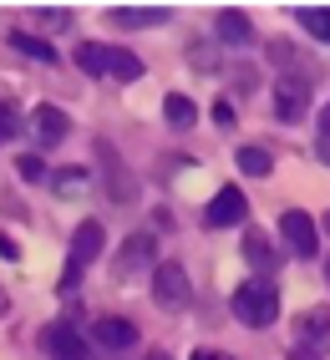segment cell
<instances>
[{"mask_svg":"<svg viewBox=\"0 0 330 360\" xmlns=\"http://www.w3.org/2000/svg\"><path fill=\"white\" fill-rule=\"evenodd\" d=\"M234 320L249 325V330L274 325V320H279V290H274L269 279H249V284H239V290H234Z\"/></svg>","mask_w":330,"mask_h":360,"instance_id":"1","label":"cell"},{"mask_svg":"<svg viewBox=\"0 0 330 360\" xmlns=\"http://www.w3.org/2000/svg\"><path fill=\"white\" fill-rule=\"evenodd\" d=\"M102 244H107V233L97 219H87L77 233H72V254H66V269H61V290H72V284L87 274V264L91 259H102Z\"/></svg>","mask_w":330,"mask_h":360,"instance_id":"2","label":"cell"},{"mask_svg":"<svg viewBox=\"0 0 330 360\" xmlns=\"http://www.w3.org/2000/svg\"><path fill=\"white\" fill-rule=\"evenodd\" d=\"M153 300L158 309H188V300H193V284H188V269L173 259H163L153 269Z\"/></svg>","mask_w":330,"mask_h":360,"instance_id":"3","label":"cell"},{"mask_svg":"<svg viewBox=\"0 0 330 360\" xmlns=\"http://www.w3.org/2000/svg\"><path fill=\"white\" fill-rule=\"evenodd\" d=\"M279 233H285V244H290L295 259H315L320 254V229H315V219L305 208H285V213H279Z\"/></svg>","mask_w":330,"mask_h":360,"instance_id":"4","label":"cell"},{"mask_svg":"<svg viewBox=\"0 0 330 360\" xmlns=\"http://www.w3.org/2000/svg\"><path fill=\"white\" fill-rule=\"evenodd\" d=\"M249 219V203H244V188H219L214 198H208V208H203V224L208 229H234V224H244Z\"/></svg>","mask_w":330,"mask_h":360,"instance_id":"5","label":"cell"},{"mask_svg":"<svg viewBox=\"0 0 330 360\" xmlns=\"http://www.w3.org/2000/svg\"><path fill=\"white\" fill-rule=\"evenodd\" d=\"M305 112H310V82H305V77H279V86H274V117H279V122H300Z\"/></svg>","mask_w":330,"mask_h":360,"instance_id":"6","label":"cell"},{"mask_svg":"<svg viewBox=\"0 0 330 360\" xmlns=\"http://www.w3.org/2000/svg\"><path fill=\"white\" fill-rule=\"evenodd\" d=\"M91 340H97L102 350H112V355H122V350H137V325L132 320H122V315H102L97 325H91Z\"/></svg>","mask_w":330,"mask_h":360,"instance_id":"7","label":"cell"},{"mask_svg":"<svg viewBox=\"0 0 330 360\" xmlns=\"http://www.w3.org/2000/svg\"><path fill=\"white\" fill-rule=\"evenodd\" d=\"M41 345H46L51 360H91V345L82 340V330H72V325H46Z\"/></svg>","mask_w":330,"mask_h":360,"instance_id":"8","label":"cell"},{"mask_svg":"<svg viewBox=\"0 0 330 360\" xmlns=\"http://www.w3.org/2000/svg\"><path fill=\"white\" fill-rule=\"evenodd\" d=\"M31 137L41 142V148H56V142H66V137H72V117H66L61 107H36L31 112Z\"/></svg>","mask_w":330,"mask_h":360,"instance_id":"9","label":"cell"},{"mask_svg":"<svg viewBox=\"0 0 330 360\" xmlns=\"http://www.w3.org/2000/svg\"><path fill=\"white\" fill-rule=\"evenodd\" d=\"M158 259V244H153V233H132V238H122V249H117V274H143L148 264Z\"/></svg>","mask_w":330,"mask_h":360,"instance_id":"10","label":"cell"},{"mask_svg":"<svg viewBox=\"0 0 330 360\" xmlns=\"http://www.w3.org/2000/svg\"><path fill=\"white\" fill-rule=\"evenodd\" d=\"M97 158L107 162V193H112V203H132L137 198V178L117 162V153L107 148V142H97Z\"/></svg>","mask_w":330,"mask_h":360,"instance_id":"11","label":"cell"},{"mask_svg":"<svg viewBox=\"0 0 330 360\" xmlns=\"http://www.w3.org/2000/svg\"><path fill=\"white\" fill-rule=\"evenodd\" d=\"M107 20L122 31H148V26H168V11L163 6H112Z\"/></svg>","mask_w":330,"mask_h":360,"instance_id":"12","label":"cell"},{"mask_svg":"<svg viewBox=\"0 0 330 360\" xmlns=\"http://www.w3.org/2000/svg\"><path fill=\"white\" fill-rule=\"evenodd\" d=\"M300 350H325L330 355V309L300 315Z\"/></svg>","mask_w":330,"mask_h":360,"instance_id":"13","label":"cell"},{"mask_svg":"<svg viewBox=\"0 0 330 360\" xmlns=\"http://www.w3.org/2000/svg\"><path fill=\"white\" fill-rule=\"evenodd\" d=\"M244 259L254 264V269H259V279H265L269 269H274V264H279V254H274V244H269V238L265 233H259V229H244Z\"/></svg>","mask_w":330,"mask_h":360,"instance_id":"14","label":"cell"},{"mask_svg":"<svg viewBox=\"0 0 330 360\" xmlns=\"http://www.w3.org/2000/svg\"><path fill=\"white\" fill-rule=\"evenodd\" d=\"M214 31H219V41H229V46H244V41L254 36V26H249V15H244V11H219Z\"/></svg>","mask_w":330,"mask_h":360,"instance_id":"15","label":"cell"},{"mask_svg":"<svg viewBox=\"0 0 330 360\" xmlns=\"http://www.w3.org/2000/svg\"><path fill=\"white\" fill-rule=\"evenodd\" d=\"M163 117L178 127V132H188L198 122V107H193V97H183V91H173V97H163Z\"/></svg>","mask_w":330,"mask_h":360,"instance_id":"16","label":"cell"},{"mask_svg":"<svg viewBox=\"0 0 330 360\" xmlns=\"http://www.w3.org/2000/svg\"><path fill=\"white\" fill-rule=\"evenodd\" d=\"M107 61H112V46H102V41H82L77 66L87 71V77H107Z\"/></svg>","mask_w":330,"mask_h":360,"instance_id":"17","label":"cell"},{"mask_svg":"<svg viewBox=\"0 0 330 360\" xmlns=\"http://www.w3.org/2000/svg\"><path fill=\"white\" fill-rule=\"evenodd\" d=\"M295 20H300V26L310 31L315 41H325V46H330V6H300V11H295Z\"/></svg>","mask_w":330,"mask_h":360,"instance_id":"18","label":"cell"},{"mask_svg":"<svg viewBox=\"0 0 330 360\" xmlns=\"http://www.w3.org/2000/svg\"><path fill=\"white\" fill-rule=\"evenodd\" d=\"M11 46H15L20 56H31V61H46V66L56 61V51H51V41H46V36H26V31H15V36H11Z\"/></svg>","mask_w":330,"mask_h":360,"instance_id":"19","label":"cell"},{"mask_svg":"<svg viewBox=\"0 0 330 360\" xmlns=\"http://www.w3.org/2000/svg\"><path fill=\"white\" fill-rule=\"evenodd\" d=\"M87 167H61V173L51 178V188H56V198H82L87 193Z\"/></svg>","mask_w":330,"mask_h":360,"instance_id":"20","label":"cell"},{"mask_svg":"<svg viewBox=\"0 0 330 360\" xmlns=\"http://www.w3.org/2000/svg\"><path fill=\"white\" fill-rule=\"evenodd\" d=\"M234 162H239V173H249V178H269V167H274V158L265 148H239Z\"/></svg>","mask_w":330,"mask_h":360,"instance_id":"21","label":"cell"},{"mask_svg":"<svg viewBox=\"0 0 330 360\" xmlns=\"http://www.w3.org/2000/svg\"><path fill=\"white\" fill-rule=\"evenodd\" d=\"M36 26H46V31H66V26H72V11H66V6H46V11H36Z\"/></svg>","mask_w":330,"mask_h":360,"instance_id":"22","label":"cell"},{"mask_svg":"<svg viewBox=\"0 0 330 360\" xmlns=\"http://www.w3.org/2000/svg\"><path fill=\"white\" fill-rule=\"evenodd\" d=\"M15 173H20V178H31V183H41V178H51V173H46V162H41L36 153H26V158H15Z\"/></svg>","mask_w":330,"mask_h":360,"instance_id":"23","label":"cell"},{"mask_svg":"<svg viewBox=\"0 0 330 360\" xmlns=\"http://www.w3.org/2000/svg\"><path fill=\"white\" fill-rule=\"evenodd\" d=\"M269 56H274L279 66H290V61H295L300 51H295V46H290V41H269Z\"/></svg>","mask_w":330,"mask_h":360,"instance_id":"24","label":"cell"},{"mask_svg":"<svg viewBox=\"0 0 330 360\" xmlns=\"http://www.w3.org/2000/svg\"><path fill=\"white\" fill-rule=\"evenodd\" d=\"M15 132V117H11V107H0V142H6Z\"/></svg>","mask_w":330,"mask_h":360,"instance_id":"25","label":"cell"},{"mask_svg":"<svg viewBox=\"0 0 330 360\" xmlns=\"http://www.w3.org/2000/svg\"><path fill=\"white\" fill-rule=\"evenodd\" d=\"M0 259H20V244H15V238H6V233H0Z\"/></svg>","mask_w":330,"mask_h":360,"instance_id":"26","label":"cell"},{"mask_svg":"<svg viewBox=\"0 0 330 360\" xmlns=\"http://www.w3.org/2000/svg\"><path fill=\"white\" fill-rule=\"evenodd\" d=\"M320 148H330V107H325V117H320Z\"/></svg>","mask_w":330,"mask_h":360,"instance_id":"27","label":"cell"},{"mask_svg":"<svg viewBox=\"0 0 330 360\" xmlns=\"http://www.w3.org/2000/svg\"><path fill=\"white\" fill-rule=\"evenodd\" d=\"M193 360H234V355H219V350H198Z\"/></svg>","mask_w":330,"mask_h":360,"instance_id":"28","label":"cell"},{"mask_svg":"<svg viewBox=\"0 0 330 360\" xmlns=\"http://www.w3.org/2000/svg\"><path fill=\"white\" fill-rule=\"evenodd\" d=\"M148 360H168V355H148Z\"/></svg>","mask_w":330,"mask_h":360,"instance_id":"29","label":"cell"},{"mask_svg":"<svg viewBox=\"0 0 330 360\" xmlns=\"http://www.w3.org/2000/svg\"><path fill=\"white\" fill-rule=\"evenodd\" d=\"M325 279H330V259H325Z\"/></svg>","mask_w":330,"mask_h":360,"instance_id":"30","label":"cell"},{"mask_svg":"<svg viewBox=\"0 0 330 360\" xmlns=\"http://www.w3.org/2000/svg\"><path fill=\"white\" fill-rule=\"evenodd\" d=\"M325 219H330V213H325Z\"/></svg>","mask_w":330,"mask_h":360,"instance_id":"31","label":"cell"}]
</instances>
